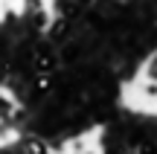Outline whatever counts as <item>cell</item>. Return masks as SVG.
I'll return each instance as SVG.
<instances>
[{
    "label": "cell",
    "instance_id": "obj_2",
    "mask_svg": "<svg viewBox=\"0 0 157 154\" xmlns=\"http://www.w3.org/2000/svg\"><path fill=\"white\" fill-rule=\"evenodd\" d=\"M140 93H143L146 99H157V81L143 79V81H140Z\"/></svg>",
    "mask_w": 157,
    "mask_h": 154
},
{
    "label": "cell",
    "instance_id": "obj_1",
    "mask_svg": "<svg viewBox=\"0 0 157 154\" xmlns=\"http://www.w3.org/2000/svg\"><path fill=\"white\" fill-rule=\"evenodd\" d=\"M15 108H17V102H15V99H12V96H6V93H0V122L12 119Z\"/></svg>",
    "mask_w": 157,
    "mask_h": 154
}]
</instances>
